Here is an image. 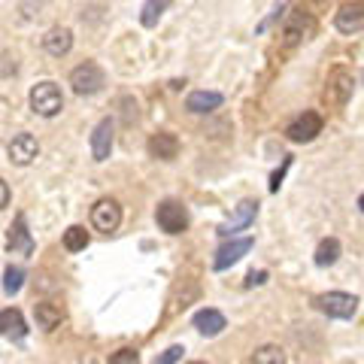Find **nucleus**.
<instances>
[{"label": "nucleus", "instance_id": "obj_1", "mask_svg": "<svg viewBox=\"0 0 364 364\" xmlns=\"http://www.w3.org/2000/svg\"><path fill=\"white\" fill-rule=\"evenodd\" d=\"M31 109L37 112V116H43V119H55L64 109L61 88L55 82H49V79H46V82H37L31 88Z\"/></svg>", "mask_w": 364, "mask_h": 364}, {"label": "nucleus", "instance_id": "obj_2", "mask_svg": "<svg viewBox=\"0 0 364 364\" xmlns=\"http://www.w3.org/2000/svg\"><path fill=\"white\" fill-rule=\"evenodd\" d=\"M70 85H73L76 95L91 97V95H97V91H104V85H107V73L100 70V64H95V61H82L79 67H73V70H70Z\"/></svg>", "mask_w": 364, "mask_h": 364}, {"label": "nucleus", "instance_id": "obj_3", "mask_svg": "<svg viewBox=\"0 0 364 364\" xmlns=\"http://www.w3.org/2000/svg\"><path fill=\"white\" fill-rule=\"evenodd\" d=\"M155 222L158 228H161L164 234H182L188 228V207L182 200H173V198H167L158 203V210H155Z\"/></svg>", "mask_w": 364, "mask_h": 364}, {"label": "nucleus", "instance_id": "obj_4", "mask_svg": "<svg viewBox=\"0 0 364 364\" xmlns=\"http://www.w3.org/2000/svg\"><path fill=\"white\" fill-rule=\"evenodd\" d=\"M313 304H316L325 316H331V318H352V316L358 313V298H355V294H349V291H328V294H318Z\"/></svg>", "mask_w": 364, "mask_h": 364}, {"label": "nucleus", "instance_id": "obj_5", "mask_svg": "<svg viewBox=\"0 0 364 364\" xmlns=\"http://www.w3.org/2000/svg\"><path fill=\"white\" fill-rule=\"evenodd\" d=\"M91 225L100 234H112L122 225V207L112 198H100L95 207H91Z\"/></svg>", "mask_w": 364, "mask_h": 364}, {"label": "nucleus", "instance_id": "obj_6", "mask_svg": "<svg viewBox=\"0 0 364 364\" xmlns=\"http://www.w3.org/2000/svg\"><path fill=\"white\" fill-rule=\"evenodd\" d=\"M318 134H322V116L313 112V109L301 112V116L286 128V136L291 143H310V140H316Z\"/></svg>", "mask_w": 364, "mask_h": 364}, {"label": "nucleus", "instance_id": "obj_7", "mask_svg": "<svg viewBox=\"0 0 364 364\" xmlns=\"http://www.w3.org/2000/svg\"><path fill=\"white\" fill-rule=\"evenodd\" d=\"M255 215H258V200H252V198L240 200V203H237V210H234L231 219L219 225V237H234L237 231H243V228L252 225V222H255Z\"/></svg>", "mask_w": 364, "mask_h": 364}, {"label": "nucleus", "instance_id": "obj_8", "mask_svg": "<svg viewBox=\"0 0 364 364\" xmlns=\"http://www.w3.org/2000/svg\"><path fill=\"white\" fill-rule=\"evenodd\" d=\"M112 143H116V124H112V119H100L97 128L91 131V158L95 161H107L112 152Z\"/></svg>", "mask_w": 364, "mask_h": 364}, {"label": "nucleus", "instance_id": "obj_9", "mask_svg": "<svg viewBox=\"0 0 364 364\" xmlns=\"http://www.w3.org/2000/svg\"><path fill=\"white\" fill-rule=\"evenodd\" d=\"M255 246L252 237H243V240H231V243H222L219 249H215V258H213V270H228L234 267L237 261H240L249 249Z\"/></svg>", "mask_w": 364, "mask_h": 364}, {"label": "nucleus", "instance_id": "obj_10", "mask_svg": "<svg viewBox=\"0 0 364 364\" xmlns=\"http://www.w3.org/2000/svg\"><path fill=\"white\" fill-rule=\"evenodd\" d=\"M6 249H9V252H18V255H33V237L28 231L25 213H18L16 222L9 225V231H6Z\"/></svg>", "mask_w": 364, "mask_h": 364}, {"label": "nucleus", "instance_id": "obj_11", "mask_svg": "<svg viewBox=\"0 0 364 364\" xmlns=\"http://www.w3.org/2000/svg\"><path fill=\"white\" fill-rule=\"evenodd\" d=\"M352 91H355V79H352L349 70H343V67H334L331 76H328V88H325V95L334 100L337 107H343L346 100L352 97Z\"/></svg>", "mask_w": 364, "mask_h": 364}, {"label": "nucleus", "instance_id": "obj_12", "mask_svg": "<svg viewBox=\"0 0 364 364\" xmlns=\"http://www.w3.org/2000/svg\"><path fill=\"white\" fill-rule=\"evenodd\" d=\"M37 155H40V143H37V136H33V134L21 131V134L13 136V143H9V158H13V164L25 167V164H31Z\"/></svg>", "mask_w": 364, "mask_h": 364}, {"label": "nucleus", "instance_id": "obj_13", "mask_svg": "<svg viewBox=\"0 0 364 364\" xmlns=\"http://www.w3.org/2000/svg\"><path fill=\"white\" fill-rule=\"evenodd\" d=\"M334 25L340 33H358L364 28V13H361V4H343L334 16Z\"/></svg>", "mask_w": 364, "mask_h": 364}, {"label": "nucleus", "instance_id": "obj_14", "mask_svg": "<svg viewBox=\"0 0 364 364\" xmlns=\"http://www.w3.org/2000/svg\"><path fill=\"white\" fill-rule=\"evenodd\" d=\"M310 31H313V18L306 16L304 9H294L286 31H282V37H286V46H294V43H301V40L310 37Z\"/></svg>", "mask_w": 364, "mask_h": 364}, {"label": "nucleus", "instance_id": "obj_15", "mask_svg": "<svg viewBox=\"0 0 364 364\" xmlns=\"http://www.w3.org/2000/svg\"><path fill=\"white\" fill-rule=\"evenodd\" d=\"M43 49L49 55H55V58H61V55H67L73 49V31L70 28H52L43 37Z\"/></svg>", "mask_w": 364, "mask_h": 364}, {"label": "nucleus", "instance_id": "obj_16", "mask_svg": "<svg viewBox=\"0 0 364 364\" xmlns=\"http://www.w3.org/2000/svg\"><path fill=\"white\" fill-rule=\"evenodd\" d=\"M33 316H37V325L43 331H55V328L64 322V306L55 304V301H40L33 306Z\"/></svg>", "mask_w": 364, "mask_h": 364}, {"label": "nucleus", "instance_id": "obj_17", "mask_svg": "<svg viewBox=\"0 0 364 364\" xmlns=\"http://www.w3.org/2000/svg\"><path fill=\"white\" fill-rule=\"evenodd\" d=\"M195 328L203 334V337H219L225 328H228V322H225V316L219 313V310H213V306H207V310H200V313H195Z\"/></svg>", "mask_w": 364, "mask_h": 364}, {"label": "nucleus", "instance_id": "obj_18", "mask_svg": "<svg viewBox=\"0 0 364 364\" xmlns=\"http://www.w3.org/2000/svg\"><path fill=\"white\" fill-rule=\"evenodd\" d=\"M149 152L152 158H161V161H173V158L179 155V140H176V134H152V140H149Z\"/></svg>", "mask_w": 364, "mask_h": 364}, {"label": "nucleus", "instance_id": "obj_19", "mask_svg": "<svg viewBox=\"0 0 364 364\" xmlns=\"http://www.w3.org/2000/svg\"><path fill=\"white\" fill-rule=\"evenodd\" d=\"M222 95L219 91H191V95L186 97V109L188 112H213V109H219L222 107Z\"/></svg>", "mask_w": 364, "mask_h": 364}, {"label": "nucleus", "instance_id": "obj_20", "mask_svg": "<svg viewBox=\"0 0 364 364\" xmlns=\"http://www.w3.org/2000/svg\"><path fill=\"white\" fill-rule=\"evenodd\" d=\"M25 331H28V328H25V316H21L18 310H13V306L0 310V334L21 340V337H25Z\"/></svg>", "mask_w": 364, "mask_h": 364}, {"label": "nucleus", "instance_id": "obj_21", "mask_svg": "<svg viewBox=\"0 0 364 364\" xmlns=\"http://www.w3.org/2000/svg\"><path fill=\"white\" fill-rule=\"evenodd\" d=\"M337 258H340V240L337 237H325V240L316 246L313 261L318 267H331V264H337Z\"/></svg>", "mask_w": 364, "mask_h": 364}, {"label": "nucleus", "instance_id": "obj_22", "mask_svg": "<svg viewBox=\"0 0 364 364\" xmlns=\"http://www.w3.org/2000/svg\"><path fill=\"white\" fill-rule=\"evenodd\" d=\"M167 6H170V0H146L143 9H140V25L143 28H155Z\"/></svg>", "mask_w": 364, "mask_h": 364}, {"label": "nucleus", "instance_id": "obj_23", "mask_svg": "<svg viewBox=\"0 0 364 364\" xmlns=\"http://www.w3.org/2000/svg\"><path fill=\"white\" fill-rule=\"evenodd\" d=\"M88 246V231L82 225H70L64 231V249L67 252H82V249Z\"/></svg>", "mask_w": 364, "mask_h": 364}, {"label": "nucleus", "instance_id": "obj_24", "mask_svg": "<svg viewBox=\"0 0 364 364\" xmlns=\"http://www.w3.org/2000/svg\"><path fill=\"white\" fill-rule=\"evenodd\" d=\"M21 286H25V267H18V264H9L4 270V291L13 298V294L21 291Z\"/></svg>", "mask_w": 364, "mask_h": 364}, {"label": "nucleus", "instance_id": "obj_25", "mask_svg": "<svg viewBox=\"0 0 364 364\" xmlns=\"http://www.w3.org/2000/svg\"><path fill=\"white\" fill-rule=\"evenodd\" d=\"M252 364H286V352H282L279 346H258L255 355H252Z\"/></svg>", "mask_w": 364, "mask_h": 364}, {"label": "nucleus", "instance_id": "obj_26", "mask_svg": "<svg viewBox=\"0 0 364 364\" xmlns=\"http://www.w3.org/2000/svg\"><path fill=\"white\" fill-rule=\"evenodd\" d=\"M109 364H140V355L136 349H116L109 355Z\"/></svg>", "mask_w": 364, "mask_h": 364}, {"label": "nucleus", "instance_id": "obj_27", "mask_svg": "<svg viewBox=\"0 0 364 364\" xmlns=\"http://www.w3.org/2000/svg\"><path fill=\"white\" fill-rule=\"evenodd\" d=\"M182 352H186V349H182V346H170V349H164V352H161V355H158V358H155V364H176V361L182 358Z\"/></svg>", "mask_w": 364, "mask_h": 364}, {"label": "nucleus", "instance_id": "obj_28", "mask_svg": "<svg viewBox=\"0 0 364 364\" xmlns=\"http://www.w3.org/2000/svg\"><path fill=\"white\" fill-rule=\"evenodd\" d=\"M291 167V155H286L282 158V167L277 170V173L270 176V191H279V186H282V176H286V170Z\"/></svg>", "mask_w": 364, "mask_h": 364}, {"label": "nucleus", "instance_id": "obj_29", "mask_svg": "<svg viewBox=\"0 0 364 364\" xmlns=\"http://www.w3.org/2000/svg\"><path fill=\"white\" fill-rule=\"evenodd\" d=\"M264 282H267V270H252V273H249V277H246V289H255V286H264Z\"/></svg>", "mask_w": 364, "mask_h": 364}, {"label": "nucleus", "instance_id": "obj_30", "mask_svg": "<svg viewBox=\"0 0 364 364\" xmlns=\"http://www.w3.org/2000/svg\"><path fill=\"white\" fill-rule=\"evenodd\" d=\"M9 198H13V191H9V186H6L4 179H0V210L9 207Z\"/></svg>", "mask_w": 364, "mask_h": 364}, {"label": "nucleus", "instance_id": "obj_31", "mask_svg": "<svg viewBox=\"0 0 364 364\" xmlns=\"http://www.w3.org/2000/svg\"><path fill=\"white\" fill-rule=\"evenodd\" d=\"M191 364H207V361H191Z\"/></svg>", "mask_w": 364, "mask_h": 364}, {"label": "nucleus", "instance_id": "obj_32", "mask_svg": "<svg viewBox=\"0 0 364 364\" xmlns=\"http://www.w3.org/2000/svg\"><path fill=\"white\" fill-rule=\"evenodd\" d=\"M85 364H95V361H85Z\"/></svg>", "mask_w": 364, "mask_h": 364}]
</instances>
